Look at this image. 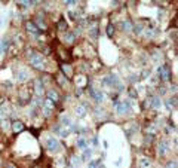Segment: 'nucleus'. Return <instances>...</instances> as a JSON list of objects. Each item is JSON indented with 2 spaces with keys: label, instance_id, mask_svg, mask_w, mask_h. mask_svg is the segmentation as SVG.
Here are the masks:
<instances>
[{
  "label": "nucleus",
  "instance_id": "nucleus-10",
  "mask_svg": "<svg viewBox=\"0 0 178 168\" xmlns=\"http://www.w3.org/2000/svg\"><path fill=\"white\" fill-rule=\"evenodd\" d=\"M168 150H169L168 143H166L165 140H162V141H160V144H159V153H160V155H163V153H165V152H168Z\"/></svg>",
  "mask_w": 178,
  "mask_h": 168
},
{
  "label": "nucleus",
  "instance_id": "nucleus-6",
  "mask_svg": "<svg viewBox=\"0 0 178 168\" xmlns=\"http://www.w3.org/2000/svg\"><path fill=\"white\" fill-rule=\"evenodd\" d=\"M46 147H47V150H50V152H56V150L59 149V143H58L56 138L49 137L47 141H46Z\"/></svg>",
  "mask_w": 178,
  "mask_h": 168
},
{
  "label": "nucleus",
  "instance_id": "nucleus-8",
  "mask_svg": "<svg viewBox=\"0 0 178 168\" xmlns=\"http://www.w3.org/2000/svg\"><path fill=\"white\" fill-rule=\"evenodd\" d=\"M24 129H25V125H24L22 121H13L12 122V131L13 132H21Z\"/></svg>",
  "mask_w": 178,
  "mask_h": 168
},
{
  "label": "nucleus",
  "instance_id": "nucleus-3",
  "mask_svg": "<svg viewBox=\"0 0 178 168\" xmlns=\"http://www.w3.org/2000/svg\"><path fill=\"white\" fill-rule=\"evenodd\" d=\"M46 97H47L46 100H49V101L53 103V104L59 101V92H58L56 89H53V88H49V89L46 91Z\"/></svg>",
  "mask_w": 178,
  "mask_h": 168
},
{
  "label": "nucleus",
  "instance_id": "nucleus-5",
  "mask_svg": "<svg viewBox=\"0 0 178 168\" xmlns=\"http://www.w3.org/2000/svg\"><path fill=\"white\" fill-rule=\"evenodd\" d=\"M61 73H62L67 79H71L73 75H74V70H73V67H71L70 63H65V64H61Z\"/></svg>",
  "mask_w": 178,
  "mask_h": 168
},
{
  "label": "nucleus",
  "instance_id": "nucleus-1",
  "mask_svg": "<svg viewBox=\"0 0 178 168\" xmlns=\"http://www.w3.org/2000/svg\"><path fill=\"white\" fill-rule=\"evenodd\" d=\"M27 58H28V64L37 70H44L46 69V60L44 57L37 52L36 49H28L27 51Z\"/></svg>",
  "mask_w": 178,
  "mask_h": 168
},
{
  "label": "nucleus",
  "instance_id": "nucleus-7",
  "mask_svg": "<svg viewBox=\"0 0 178 168\" xmlns=\"http://www.w3.org/2000/svg\"><path fill=\"white\" fill-rule=\"evenodd\" d=\"M76 42V34L73 31H65L62 34V43L64 45H73Z\"/></svg>",
  "mask_w": 178,
  "mask_h": 168
},
{
  "label": "nucleus",
  "instance_id": "nucleus-12",
  "mask_svg": "<svg viewBox=\"0 0 178 168\" xmlns=\"http://www.w3.org/2000/svg\"><path fill=\"white\" fill-rule=\"evenodd\" d=\"M107 34H108V37H113V34H114V25H108Z\"/></svg>",
  "mask_w": 178,
  "mask_h": 168
},
{
  "label": "nucleus",
  "instance_id": "nucleus-2",
  "mask_svg": "<svg viewBox=\"0 0 178 168\" xmlns=\"http://www.w3.org/2000/svg\"><path fill=\"white\" fill-rule=\"evenodd\" d=\"M25 30H27L31 36H36V37L40 34V30H39V27L34 24V21H27V22H25Z\"/></svg>",
  "mask_w": 178,
  "mask_h": 168
},
{
  "label": "nucleus",
  "instance_id": "nucleus-11",
  "mask_svg": "<svg viewBox=\"0 0 178 168\" xmlns=\"http://www.w3.org/2000/svg\"><path fill=\"white\" fill-rule=\"evenodd\" d=\"M76 113H77L79 116H83V115L86 113V110H85V106H79V107H76Z\"/></svg>",
  "mask_w": 178,
  "mask_h": 168
},
{
  "label": "nucleus",
  "instance_id": "nucleus-4",
  "mask_svg": "<svg viewBox=\"0 0 178 168\" xmlns=\"http://www.w3.org/2000/svg\"><path fill=\"white\" fill-rule=\"evenodd\" d=\"M53 81L58 84V86H61V88H64V89H65V88H68V79H67V78H65L61 72H59V73H56V75L53 76Z\"/></svg>",
  "mask_w": 178,
  "mask_h": 168
},
{
  "label": "nucleus",
  "instance_id": "nucleus-13",
  "mask_svg": "<svg viewBox=\"0 0 178 168\" xmlns=\"http://www.w3.org/2000/svg\"><path fill=\"white\" fill-rule=\"evenodd\" d=\"M168 168H177V161H171L168 164Z\"/></svg>",
  "mask_w": 178,
  "mask_h": 168
},
{
  "label": "nucleus",
  "instance_id": "nucleus-9",
  "mask_svg": "<svg viewBox=\"0 0 178 168\" xmlns=\"http://www.w3.org/2000/svg\"><path fill=\"white\" fill-rule=\"evenodd\" d=\"M56 27H58V30H59V31H62V33L68 31V24H67L65 18H61V19H59V22L56 24Z\"/></svg>",
  "mask_w": 178,
  "mask_h": 168
}]
</instances>
